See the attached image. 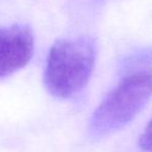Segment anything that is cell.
<instances>
[{"mask_svg": "<svg viewBox=\"0 0 152 152\" xmlns=\"http://www.w3.org/2000/svg\"><path fill=\"white\" fill-rule=\"evenodd\" d=\"M95 60V49L89 37L60 39L49 52L45 84L52 95L67 98L88 83Z\"/></svg>", "mask_w": 152, "mask_h": 152, "instance_id": "6da1fadb", "label": "cell"}, {"mask_svg": "<svg viewBox=\"0 0 152 152\" xmlns=\"http://www.w3.org/2000/svg\"><path fill=\"white\" fill-rule=\"evenodd\" d=\"M151 95L150 75L140 72L125 78L94 111L90 132L102 137L124 127L146 106Z\"/></svg>", "mask_w": 152, "mask_h": 152, "instance_id": "7a4b0ae2", "label": "cell"}, {"mask_svg": "<svg viewBox=\"0 0 152 152\" xmlns=\"http://www.w3.org/2000/svg\"><path fill=\"white\" fill-rule=\"evenodd\" d=\"M34 49L32 30L23 25L0 29V78L10 76L30 61Z\"/></svg>", "mask_w": 152, "mask_h": 152, "instance_id": "3957f363", "label": "cell"}, {"mask_svg": "<svg viewBox=\"0 0 152 152\" xmlns=\"http://www.w3.org/2000/svg\"><path fill=\"white\" fill-rule=\"evenodd\" d=\"M139 146L143 151L152 152V120L147 124L139 139Z\"/></svg>", "mask_w": 152, "mask_h": 152, "instance_id": "277c9868", "label": "cell"}]
</instances>
